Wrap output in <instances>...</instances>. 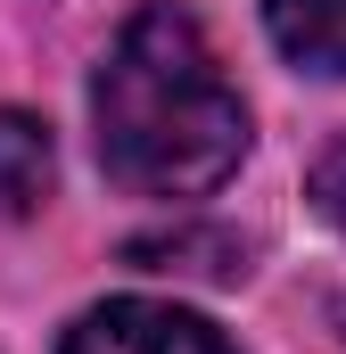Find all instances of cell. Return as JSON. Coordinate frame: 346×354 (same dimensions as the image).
<instances>
[{
	"label": "cell",
	"mask_w": 346,
	"mask_h": 354,
	"mask_svg": "<svg viewBox=\"0 0 346 354\" xmlns=\"http://www.w3.org/2000/svg\"><path fill=\"white\" fill-rule=\"evenodd\" d=\"M305 189H313V206L346 231V140H330V149L313 157V181H305Z\"/></svg>",
	"instance_id": "cell-5"
},
{
	"label": "cell",
	"mask_w": 346,
	"mask_h": 354,
	"mask_svg": "<svg viewBox=\"0 0 346 354\" xmlns=\"http://www.w3.org/2000/svg\"><path fill=\"white\" fill-rule=\"evenodd\" d=\"M66 354H231V338L157 297H107L66 330Z\"/></svg>",
	"instance_id": "cell-2"
},
{
	"label": "cell",
	"mask_w": 346,
	"mask_h": 354,
	"mask_svg": "<svg viewBox=\"0 0 346 354\" xmlns=\"http://www.w3.org/2000/svg\"><path fill=\"white\" fill-rule=\"evenodd\" d=\"M99 165L140 198H198L248 157V107L190 8L149 0L91 75Z\"/></svg>",
	"instance_id": "cell-1"
},
{
	"label": "cell",
	"mask_w": 346,
	"mask_h": 354,
	"mask_svg": "<svg viewBox=\"0 0 346 354\" xmlns=\"http://www.w3.org/2000/svg\"><path fill=\"white\" fill-rule=\"evenodd\" d=\"M264 25L297 66L346 75V0H264Z\"/></svg>",
	"instance_id": "cell-3"
},
{
	"label": "cell",
	"mask_w": 346,
	"mask_h": 354,
	"mask_svg": "<svg viewBox=\"0 0 346 354\" xmlns=\"http://www.w3.org/2000/svg\"><path fill=\"white\" fill-rule=\"evenodd\" d=\"M50 132L25 107H0V214H33L50 198Z\"/></svg>",
	"instance_id": "cell-4"
}]
</instances>
